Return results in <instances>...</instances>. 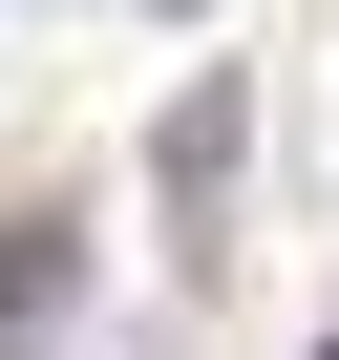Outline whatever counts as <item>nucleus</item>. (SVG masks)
Returning a JSON list of instances; mask_svg holds the SVG:
<instances>
[{
  "mask_svg": "<svg viewBox=\"0 0 339 360\" xmlns=\"http://www.w3.org/2000/svg\"><path fill=\"white\" fill-rule=\"evenodd\" d=\"M234 148H255V106H234V64H212L191 106H170V127H148V191H170V212H191V255H212V212H234Z\"/></svg>",
  "mask_w": 339,
  "mask_h": 360,
  "instance_id": "f03ea898",
  "label": "nucleus"
},
{
  "mask_svg": "<svg viewBox=\"0 0 339 360\" xmlns=\"http://www.w3.org/2000/svg\"><path fill=\"white\" fill-rule=\"evenodd\" d=\"M148 22H212V0H148Z\"/></svg>",
  "mask_w": 339,
  "mask_h": 360,
  "instance_id": "7ed1b4c3",
  "label": "nucleus"
},
{
  "mask_svg": "<svg viewBox=\"0 0 339 360\" xmlns=\"http://www.w3.org/2000/svg\"><path fill=\"white\" fill-rule=\"evenodd\" d=\"M318 360H339V339H318Z\"/></svg>",
  "mask_w": 339,
  "mask_h": 360,
  "instance_id": "20e7f679",
  "label": "nucleus"
},
{
  "mask_svg": "<svg viewBox=\"0 0 339 360\" xmlns=\"http://www.w3.org/2000/svg\"><path fill=\"white\" fill-rule=\"evenodd\" d=\"M64 297H85V212L64 191H0V360H43Z\"/></svg>",
  "mask_w": 339,
  "mask_h": 360,
  "instance_id": "f257e3e1",
  "label": "nucleus"
}]
</instances>
